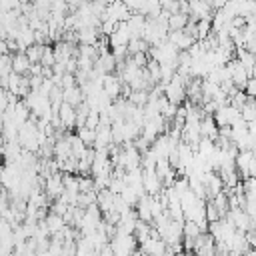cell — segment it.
Instances as JSON below:
<instances>
[{"instance_id": "cell-31", "label": "cell", "mask_w": 256, "mask_h": 256, "mask_svg": "<svg viewBox=\"0 0 256 256\" xmlns=\"http://www.w3.org/2000/svg\"><path fill=\"white\" fill-rule=\"evenodd\" d=\"M244 92L250 96V98H256V76H250L244 84Z\"/></svg>"}, {"instance_id": "cell-22", "label": "cell", "mask_w": 256, "mask_h": 256, "mask_svg": "<svg viewBox=\"0 0 256 256\" xmlns=\"http://www.w3.org/2000/svg\"><path fill=\"white\" fill-rule=\"evenodd\" d=\"M182 234H184V238H196L200 234V228L194 220H184L182 222Z\"/></svg>"}, {"instance_id": "cell-5", "label": "cell", "mask_w": 256, "mask_h": 256, "mask_svg": "<svg viewBox=\"0 0 256 256\" xmlns=\"http://www.w3.org/2000/svg\"><path fill=\"white\" fill-rule=\"evenodd\" d=\"M128 40H130V32H128L126 22H118V24H116V28H114V32H112V34H108V44H110V48L126 46V44H128Z\"/></svg>"}, {"instance_id": "cell-19", "label": "cell", "mask_w": 256, "mask_h": 256, "mask_svg": "<svg viewBox=\"0 0 256 256\" xmlns=\"http://www.w3.org/2000/svg\"><path fill=\"white\" fill-rule=\"evenodd\" d=\"M210 32H212V22H210V18H200V20H196V36H198V40L206 38Z\"/></svg>"}, {"instance_id": "cell-35", "label": "cell", "mask_w": 256, "mask_h": 256, "mask_svg": "<svg viewBox=\"0 0 256 256\" xmlns=\"http://www.w3.org/2000/svg\"><path fill=\"white\" fill-rule=\"evenodd\" d=\"M158 2H160V6H162V8H168V6H172L176 0H158Z\"/></svg>"}, {"instance_id": "cell-26", "label": "cell", "mask_w": 256, "mask_h": 256, "mask_svg": "<svg viewBox=\"0 0 256 256\" xmlns=\"http://www.w3.org/2000/svg\"><path fill=\"white\" fill-rule=\"evenodd\" d=\"M98 124H100V110L90 108V110H88V116H86V124H84V126H88V128H96Z\"/></svg>"}, {"instance_id": "cell-12", "label": "cell", "mask_w": 256, "mask_h": 256, "mask_svg": "<svg viewBox=\"0 0 256 256\" xmlns=\"http://www.w3.org/2000/svg\"><path fill=\"white\" fill-rule=\"evenodd\" d=\"M112 144V130L106 124H98L96 126V138H94V148H106Z\"/></svg>"}, {"instance_id": "cell-34", "label": "cell", "mask_w": 256, "mask_h": 256, "mask_svg": "<svg viewBox=\"0 0 256 256\" xmlns=\"http://www.w3.org/2000/svg\"><path fill=\"white\" fill-rule=\"evenodd\" d=\"M0 54H8V42H6V38H0Z\"/></svg>"}, {"instance_id": "cell-7", "label": "cell", "mask_w": 256, "mask_h": 256, "mask_svg": "<svg viewBox=\"0 0 256 256\" xmlns=\"http://www.w3.org/2000/svg\"><path fill=\"white\" fill-rule=\"evenodd\" d=\"M142 186L146 194H158L162 190V178L156 174V170H144Z\"/></svg>"}, {"instance_id": "cell-28", "label": "cell", "mask_w": 256, "mask_h": 256, "mask_svg": "<svg viewBox=\"0 0 256 256\" xmlns=\"http://www.w3.org/2000/svg\"><path fill=\"white\" fill-rule=\"evenodd\" d=\"M124 186H126L124 178H120V176H110V184H108V188H110L114 194H120Z\"/></svg>"}, {"instance_id": "cell-2", "label": "cell", "mask_w": 256, "mask_h": 256, "mask_svg": "<svg viewBox=\"0 0 256 256\" xmlns=\"http://www.w3.org/2000/svg\"><path fill=\"white\" fill-rule=\"evenodd\" d=\"M102 90H104L112 100H116L118 96H122V78H120V76H114V72L104 74V76H102Z\"/></svg>"}, {"instance_id": "cell-8", "label": "cell", "mask_w": 256, "mask_h": 256, "mask_svg": "<svg viewBox=\"0 0 256 256\" xmlns=\"http://www.w3.org/2000/svg\"><path fill=\"white\" fill-rule=\"evenodd\" d=\"M94 68L100 70L102 74H110V72H114V70H116V58H114V54H112L110 50L98 54V58H96V62H94Z\"/></svg>"}, {"instance_id": "cell-20", "label": "cell", "mask_w": 256, "mask_h": 256, "mask_svg": "<svg viewBox=\"0 0 256 256\" xmlns=\"http://www.w3.org/2000/svg\"><path fill=\"white\" fill-rule=\"evenodd\" d=\"M42 50H44V44L34 42V44H30L24 52H26V56H28L30 62H40V58H42Z\"/></svg>"}, {"instance_id": "cell-1", "label": "cell", "mask_w": 256, "mask_h": 256, "mask_svg": "<svg viewBox=\"0 0 256 256\" xmlns=\"http://www.w3.org/2000/svg\"><path fill=\"white\" fill-rule=\"evenodd\" d=\"M42 190L46 192L48 200H56L62 192H64V182H62V172L56 170L48 176H44V184H42Z\"/></svg>"}, {"instance_id": "cell-25", "label": "cell", "mask_w": 256, "mask_h": 256, "mask_svg": "<svg viewBox=\"0 0 256 256\" xmlns=\"http://www.w3.org/2000/svg\"><path fill=\"white\" fill-rule=\"evenodd\" d=\"M56 62V58H54V50H52V46H48V44H44V50H42V58H40V64L42 66H50L52 68V64Z\"/></svg>"}, {"instance_id": "cell-33", "label": "cell", "mask_w": 256, "mask_h": 256, "mask_svg": "<svg viewBox=\"0 0 256 256\" xmlns=\"http://www.w3.org/2000/svg\"><path fill=\"white\" fill-rule=\"evenodd\" d=\"M124 4H126L132 12H140V8H142L144 0H124Z\"/></svg>"}, {"instance_id": "cell-18", "label": "cell", "mask_w": 256, "mask_h": 256, "mask_svg": "<svg viewBox=\"0 0 256 256\" xmlns=\"http://www.w3.org/2000/svg\"><path fill=\"white\" fill-rule=\"evenodd\" d=\"M78 138L86 144V146H92L94 144V138H96V128H88V126H78L76 130Z\"/></svg>"}, {"instance_id": "cell-32", "label": "cell", "mask_w": 256, "mask_h": 256, "mask_svg": "<svg viewBox=\"0 0 256 256\" xmlns=\"http://www.w3.org/2000/svg\"><path fill=\"white\" fill-rule=\"evenodd\" d=\"M8 106H10V102H8V90L6 88H0V112H4Z\"/></svg>"}, {"instance_id": "cell-21", "label": "cell", "mask_w": 256, "mask_h": 256, "mask_svg": "<svg viewBox=\"0 0 256 256\" xmlns=\"http://www.w3.org/2000/svg\"><path fill=\"white\" fill-rule=\"evenodd\" d=\"M126 98L136 106H144L148 102V90H130V94Z\"/></svg>"}, {"instance_id": "cell-3", "label": "cell", "mask_w": 256, "mask_h": 256, "mask_svg": "<svg viewBox=\"0 0 256 256\" xmlns=\"http://www.w3.org/2000/svg\"><path fill=\"white\" fill-rule=\"evenodd\" d=\"M212 6L208 4V0H188V16H192L194 20L200 18H212Z\"/></svg>"}, {"instance_id": "cell-14", "label": "cell", "mask_w": 256, "mask_h": 256, "mask_svg": "<svg viewBox=\"0 0 256 256\" xmlns=\"http://www.w3.org/2000/svg\"><path fill=\"white\" fill-rule=\"evenodd\" d=\"M96 204L100 206L102 212L114 208V192H112L110 188H100V190H96Z\"/></svg>"}, {"instance_id": "cell-29", "label": "cell", "mask_w": 256, "mask_h": 256, "mask_svg": "<svg viewBox=\"0 0 256 256\" xmlns=\"http://www.w3.org/2000/svg\"><path fill=\"white\" fill-rule=\"evenodd\" d=\"M130 60H132L138 68H144L146 62H148V52H136V54H130Z\"/></svg>"}, {"instance_id": "cell-6", "label": "cell", "mask_w": 256, "mask_h": 256, "mask_svg": "<svg viewBox=\"0 0 256 256\" xmlns=\"http://www.w3.org/2000/svg\"><path fill=\"white\" fill-rule=\"evenodd\" d=\"M58 116H60V124L64 130L68 128H76V108L68 102H62L58 108Z\"/></svg>"}, {"instance_id": "cell-10", "label": "cell", "mask_w": 256, "mask_h": 256, "mask_svg": "<svg viewBox=\"0 0 256 256\" xmlns=\"http://www.w3.org/2000/svg\"><path fill=\"white\" fill-rule=\"evenodd\" d=\"M200 136H206L210 140H216L218 138V124L214 122L212 114H204L200 118Z\"/></svg>"}, {"instance_id": "cell-27", "label": "cell", "mask_w": 256, "mask_h": 256, "mask_svg": "<svg viewBox=\"0 0 256 256\" xmlns=\"http://www.w3.org/2000/svg\"><path fill=\"white\" fill-rule=\"evenodd\" d=\"M12 70V56L10 54H0V78L6 76Z\"/></svg>"}, {"instance_id": "cell-15", "label": "cell", "mask_w": 256, "mask_h": 256, "mask_svg": "<svg viewBox=\"0 0 256 256\" xmlns=\"http://www.w3.org/2000/svg\"><path fill=\"white\" fill-rule=\"evenodd\" d=\"M44 222H46V226H48L50 234L66 226V222H64V216H60V214H56V212H52V210H50V212L44 216Z\"/></svg>"}, {"instance_id": "cell-24", "label": "cell", "mask_w": 256, "mask_h": 256, "mask_svg": "<svg viewBox=\"0 0 256 256\" xmlns=\"http://www.w3.org/2000/svg\"><path fill=\"white\" fill-rule=\"evenodd\" d=\"M204 214H206V220H208V222H216V220L224 218V216L220 214V210L212 204V200H210V202H206V206H204Z\"/></svg>"}, {"instance_id": "cell-17", "label": "cell", "mask_w": 256, "mask_h": 256, "mask_svg": "<svg viewBox=\"0 0 256 256\" xmlns=\"http://www.w3.org/2000/svg\"><path fill=\"white\" fill-rule=\"evenodd\" d=\"M210 200H212V204H214V206L220 210V214H222V216H224V214L230 210V208H228V194H226L224 190L216 192V194H214Z\"/></svg>"}, {"instance_id": "cell-13", "label": "cell", "mask_w": 256, "mask_h": 256, "mask_svg": "<svg viewBox=\"0 0 256 256\" xmlns=\"http://www.w3.org/2000/svg\"><path fill=\"white\" fill-rule=\"evenodd\" d=\"M30 64H32V62L28 60V56H26L24 50L14 52V56H12V70H14L16 74H28Z\"/></svg>"}, {"instance_id": "cell-30", "label": "cell", "mask_w": 256, "mask_h": 256, "mask_svg": "<svg viewBox=\"0 0 256 256\" xmlns=\"http://www.w3.org/2000/svg\"><path fill=\"white\" fill-rule=\"evenodd\" d=\"M102 214H104V220L110 222V224H118V222H120V216H122L116 208H110V210H106V212H102Z\"/></svg>"}, {"instance_id": "cell-11", "label": "cell", "mask_w": 256, "mask_h": 256, "mask_svg": "<svg viewBox=\"0 0 256 256\" xmlns=\"http://www.w3.org/2000/svg\"><path fill=\"white\" fill-rule=\"evenodd\" d=\"M62 98H64V102H68V104H72L76 108L84 100V92H82V88L78 84H72V86L62 88Z\"/></svg>"}, {"instance_id": "cell-9", "label": "cell", "mask_w": 256, "mask_h": 256, "mask_svg": "<svg viewBox=\"0 0 256 256\" xmlns=\"http://www.w3.org/2000/svg\"><path fill=\"white\" fill-rule=\"evenodd\" d=\"M76 38H78V44H96L100 38V28L98 26H84V28L76 30Z\"/></svg>"}, {"instance_id": "cell-16", "label": "cell", "mask_w": 256, "mask_h": 256, "mask_svg": "<svg viewBox=\"0 0 256 256\" xmlns=\"http://www.w3.org/2000/svg\"><path fill=\"white\" fill-rule=\"evenodd\" d=\"M188 18L190 16L186 12H174V14L168 16V28L170 30H180V28H184L188 24Z\"/></svg>"}, {"instance_id": "cell-4", "label": "cell", "mask_w": 256, "mask_h": 256, "mask_svg": "<svg viewBox=\"0 0 256 256\" xmlns=\"http://www.w3.org/2000/svg\"><path fill=\"white\" fill-rule=\"evenodd\" d=\"M178 50H188L190 46H192V42L196 40L192 34H188L184 28H180V30H170L168 32V36H166Z\"/></svg>"}, {"instance_id": "cell-23", "label": "cell", "mask_w": 256, "mask_h": 256, "mask_svg": "<svg viewBox=\"0 0 256 256\" xmlns=\"http://www.w3.org/2000/svg\"><path fill=\"white\" fill-rule=\"evenodd\" d=\"M120 196H122L130 206H136V202H138V192H136V188H134V186H130V184H126V186L122 188Z\"/></svg>"}]
</instances>
